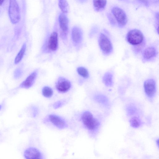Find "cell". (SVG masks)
Listing matches in <instances>:
<instances>
[{"label": "cell", "instance_id": "obj_1", "mask_svg": "<svg viewBox=\"0 0 159 159\" xmlns=\"http://www.w3.org/2000/svg\"><path fill=\"white\" fill-rule=\"evenodd\" d=\"M58 47V34L57 32L54 31L44 40L42 47V52L44 53L55 52Z\"/></svg>", "mask_w": 159, "mask_h": 159}, {"label": "cell", "instance_id": "obj_2", "mask_svg": "<svg viewBox=\"0 0 159 159\" xmlns=\"http://www.w3.org/2000/svg\"><path fill=\"white\" fill-rule=\"evenodd\" d=\"M81 119L84 125L89 130H95L99 125V121L89 111L84 112L82 115Z\"/></svg>", "mask_w": 159, "mask_h": 159}, {"label": "cell", "instance_id": "obj_3", "mask_svg": "<svg viewBox=\"0 0 159 159\" xmlns=\"http://www.w3.org/2000/svg\"><path fill=\"white\" fill-rule=\"evenodd\" d=\"M9 15L11 23L15 24L20 19V13L18 4L16 0H10Z\"/></svg>", "mask_w": 159, "mask_h": 159}, {"label": "cell", "instance_id": "obj_4", "mask_svg": "<svg viewBox=\"0 0 159 159\" xmlns=\"http://www.w3.org/2000/svg\"><path fill=\"white\" fill-rule=\"evenodd\" d=\"M127 41L133 45H138L142 43L144 39L142 32L138 29H133L130 30L126 35Z\"/></svg>", "mask_w": 159, "mask_h": 159}, {"label": "cell", "instance_id": "obj_5", "mask_svg": "<svg viewBox=\"0 0 159 159\" xmlns=\"http://www.w3.org/2000/svg\"><path fill=\"white\" fill-rule=\"evenodd\" d=\"M59 22L60 30V36L64 43L67 41L68 30V20L66 16L63 13L59 17Z\"/></svg>", "mask_w": 159, "mask_h": 159}, {"label": "cell", "instance_id": "obj_6", "mask_svg": "<svg viewBox=\"0 0 159 159\" xmlns=\"http://www.w3.org/2000/svg\"><path fill=\"white\" fill-rule=\"evenodd\" d=\"M71 39L73 45L78 49L81 47L83 41V33L82 30L79 27L75 26L72 30Z\"/></svg>", "mask_w": 159, "mask_h": 159}, {"label": "cell", "instance_id": "obj_7", "mask_svg": "<svg viewBox=\"0 0 159 159\" xmlns=\"http://www.w3.org/2000/svg\"><path fill=\"white\" fill-rule=\"evenodd\" d=\"M100 48L105 55L110 53L112 50L111 43L108 37L103 33H101L98 39Z\"/></svg>", "mask_w": 159, "mask_h": 159}, {"label": "cell", "instance_id": "obj_8", "mask_svg": "<svg viewBox=\"0 0 159 159\" xmlns=\"http://www.w3.org/2000/svg\"><path fill=\"white\" fill-rule=\"evenodd\" d=\"M111 12L120 27L124 26L127 22V18L125 11L121 9L115 7L112 8Z\"/></svg>", "mask_w": 159, "mask_h": 159}, {"label": "cell", "instance_id": "obj_9", "mask_svg": "<svg viewBox=\"0 0 159 159\" xmlns=\"http://www.w3.org/2000/svg\"><path fill=\"white\" fill-rule=\"evenodd\" d=\"M71 86L70 81L62 76H59L55 83V87L57 90L61 93H65L68 92Z\"/></svg>", "mask_w": 159, "mask_h": 159}, {"label": "cell", "instance_id": "obj_10", "mask_svg": "<svg viewBox=\"0 0 159 159\" xmlns=\"http://www.w3.org/2000/svg\"><path fill=\"white\" fill-rule=\"evenodd\" d=\"M145 93L149 98L153 97L156 92V85L154 80L150 79L146 80L144 83Z\"/></svg>", "mask_w": 159, "mask_h": 159}, {"label": "cell", "instance_id": "obj_11", "mask_svg": "<svg viewBox=\"0 0 159 159\" xmlns=\"http://www.w3.org/2000/svg\"><path fill=\"white\" fill-rule=\"evenodd\" d=\"M38 73V69H36L33 71L20 84V87L25 89H29L32 87L35 83Z\"/></svg>", "mask_w": 159, "mask_h": 159}, {"label": "cell", "instance_id": "obj_12", "mask_svg": "<svg viewBox=\"0 0 159 159\" xmlns=\"http://www.w3.org/2000/svg\"><path fill=\"white\" fill-rule=\"evenodd\" d=\"M25 158L28 159H40L42 156L38 150L34 148L30 147L26 149L24 153Z\"/></svg>", "mask_w": 159, "mask_h": 159}, {"label": "cell", "instance_id": "obj_13", "mask_svg": "<svg viewBox=\"0 0 159 159\" xmlns=\"http://www.w3.org/2000/svg\"><path fill=\"white\" fill-rule=\"evenodd\" d=\"M50 121L56 126L60 129H63L67 126L65 121L58 116L51 114L49 115Z\"/></svg>", "mask_w": 159, "mask_h": 159}, {"label": "cell", "instance_id": "obj_14", "mask_svg": "<svg viewBox=\"0 0 159 159\" xmlns=\"http://www.w3.org/2000/svg\"><path fill=\"white\" fill-rule=\"evenodd\" d=\"M157 51L155 48L151 46L148 47L144 50L143 56L145 60H148L155 57Z\"/></svg>", "mask_w": 159, "mask_h": 159}, {"label": "cell", "instance_id": "obj_15", "mask_svg": "<svg viewBox=\"0 0 159 159\" xmlns=\"http://www.w3.org/2000/svg\"><path fill=\"white\" fill-rule=\"evenodd\" d=\"M93 3L95 10L97 12L101 11L105 7L107 0H93Z\"/></svg>", "mask_w": 159, "mask_h": 159}, {"label": "cell", "instance_id": "obj_16", "mask_svg": "<svg viewBox=\"0 0 159 159\" xmlns=\"http://www.w3.org/2000/svg\"><path fill=\"white\" fill-rule=\"evenodd\" d=\"M102 81L106 86L111 87L113 84L112 75L109 72H106L103 77Z\"/></svg>", "mask_w": 159, "mask_h": 159}, {"label": "cell", "instance_id": "obj_17", "mask_svg": "<svg viewBox=\"0 0 159 159\" xmlns=\"http://www.w3.org/2000/svg\"><path fill=\"white\" fill-rule=\"evenodd\" d=\"M26 46L25 43L23 44L21 49L15 58L14 61L15 64H18L22 60L25 51Z\"/></svg>", "mask_w": 159, "mask_h": 159}, {"label": "cell", "instance_id": "obj_18", "mask_svg": "<svg viewBox=\"0 0 159 159\" xmlns=\"http://www.w3.org/2000/svg\"><path fill=\"white\" fill-rule=\"evenodd\" d=\"M76 71L78 75L82 78L87 79L89 77V71L85 67L83 66H79L77 68Z\"/></svg>", "mask_w": 159, "mask_h": 159}, {"label": "cell", "instance_id": "obj_19", "mask_svg": "<svg viewBox=\"0 0 159 159\" xmlns=\"http://www.w3.org/2000/svg\"><path fill=\"white\" fill-rule=\"evenodd\" d=\"M58 5L63 13H67L68 12L69 4L66 0H59Z\"/></svg>", "mask_w": 159, "mask_h": 159}, {"label": "cell", "instance_id": "obj_20", "mask_svg": "<svg viewBox=\"0 0 159 159\" xmlns=\"http://www.w3.org/2000/svg\"><path fill=\"white\" fill-rule=\"evenodd\" d=\"M129 123L131 126L134 128H138L142 124L140 119L136 116L132 117L129 120Z\"/></svg>", "mask_w": 159, "mask_h": 159}, {"label": "cell", "instance_id": "obj_21", "mask_svg": "<svg viewBox=\"0 0 159 159\" xmlns=\"http://www.w3.org/2000/svg\"><path fill=\"white\" fill-rule=\"evenodd\" d=\"M94 99L97 102L100 103L105 105L108 104V99L106 96L103 95H97L94 97Z\"/></svg>", "mask_w": 159, "mask_h": 159}, {"label": "cell", "instance_id": "obj_22", "mask_svg": "<svg viewBox=\"0 0 159 159\" xmlns=\"http://www.w3.org/2000/svg\"><path fill=\"white\" fill-rule=\"evenodd\" d=\"M42 92L43 95L47 98L51 97L53 94L52 89L48 86H44L42 89Z\"/></svg>", "mask_w": 159, "mask_h": 159}, {"label": "cell", "instance_id": "obj_23", "mask_svg": "<svg viewBox=\"0 0 159 159\" xmlns=\"http://www.w3.org/2000/svg\"><path fill=\"white\" fill-rule=\"evenodd\" d=\"M63 102L61 101H58L54 103L53 107L54 108L57 109L61 107L63 105Z\"/></svg>", "mask_w": 159, "mask_h": 159}, {"label": "cell", "instance_id": "obj_24", "mask_svg": "<svg viewBox=\"0 0 159 159\" xmlns=\"http://www.w3.org/2000/svg\"><path fill=\"white\" fill-rule=\"evenodd\" d=\"M127 109L129 115H133L136 111V109L132 107H129Z\"/></svg>", "mask_w": 159, "mask_h": 159}, {"label": "cell", "instance_id": "obj_25", "mask_svg": "<svg viewBox=\"0 0 159 159\" xmlns=\"http://www.w3.org/2000/svg\"><path fill=\"white\" fill-rule=\"evenodd\" d=\"M78 2L80 3H84L87 0H77Z\"/></svg>", "mask_w": 159, "mask_h": 159}, {"label": "cell", "instance_id": "obj_26", "mask_svg": "<svg viewBox=\"0 0 159 159\" xmlns=\"http://www.w3.org/2000/svg\"><path fill=\"white\" fill-rule=\"evenodd\" d=\"M4 0H0V5H1L2 4Z\"/></svg>", "mask_w": 159, "mask_h": 159}, {"label": "cell", "instance_id": "obj_27", "mask_svg": "<svg viewBox=\"0 0 159 159\" xmlns=\"http://www.w3.org/2000/svg\"><path fill=\"white\" fill-rule=\"evenodd\" d=\"M1 107H2V106H1V105H0V110L1 109Z\"/></svg>", "mask_w": 159, "mask_h": 159}]
</instances>
